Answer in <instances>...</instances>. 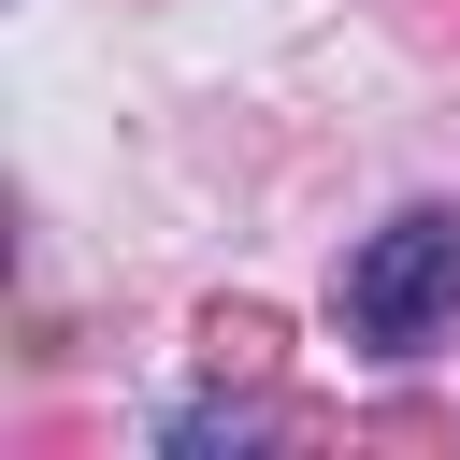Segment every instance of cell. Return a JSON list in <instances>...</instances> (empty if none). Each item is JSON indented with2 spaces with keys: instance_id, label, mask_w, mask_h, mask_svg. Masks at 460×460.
Segmentation results:
<instances>
[{
  "instance_id": "1",
  "label": "cell",
  "mask_w": 460,
  "mask_h": 460,
  "mask_svg": "<svg viewBox=\"0 0 460 460\" xmlns=\"http://www.w3.org/2000/svg\"><path fill=\"white\" fill-rule=\"evenodd\" d=\"M345 331L374 359H417L431 331H460V201H402L359 230L345 259Z\"/></svg>"
},
{
  "instance_id": "2",
  "label": "cell",
  "mask_w": 460,
  "mask_h": 460,
  "mask_svg": "<svg viewBox=\"0 0 460 460\" xmlns=\"http://www.w3.org/2000/svg\"><path fill=\"white\" fill-rule=\"evenodd\" d=\"M172 446H259V417H244V402H187V417H172Z\"/></svg>"
}]
</instances>
